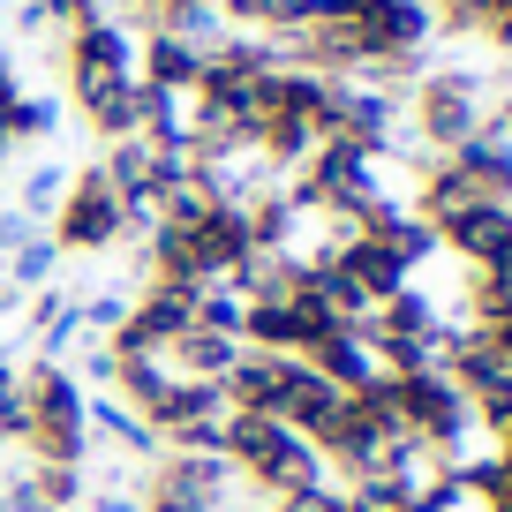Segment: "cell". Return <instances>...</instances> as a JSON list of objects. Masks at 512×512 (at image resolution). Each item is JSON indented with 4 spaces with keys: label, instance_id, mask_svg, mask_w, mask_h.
<instances>
[{
    "label": "cell",
    "instance_id": "cell-7",
    "mask_svg": "<svg viewBox=\"0 0 512 512\" xmlns=\"http://www.w3.org/2000/svg\"><path fill=\"white\" fill-rule=\"evenodd\" d=\"M61 68H68V91H83V83H121V76H136V38L113 16L76 23L68 46H61Z\"/></svg>",
    "mask_w": 512,
    "mask_h": 512
},
{
    "label": "cell",
    "instance_id": "cell-12",
    "mask_svg": "<svg viewBox=\"0 0 512 512\" xmlns=\"http://www.w3.org/2000/svg\"><path fill=\"white\" fill-rule=\"evenodd\" d=\"M294 362H309L324 384H339V392H362L369 377H377V362H369V339H362V324H332L324 339H309Z\"/></svg>",
    "mask_w": 512,
    "mask_h": 512
},
{
    "label": "cell",
    "instance_id": "cell-21",
    "mask_svg": "<svg viewBox=\"0 0 512 512\" xmlns=\"http://www.w3.org/2000/svg\"><path fill=\"white\" fill-rule=\"evenodd\" d=\"M272 512H347V490H339V482H309V490L279 497Z\"/></svg>",
    "mask_w": 512,
    "mask_h": 512
},
{
    "label": "cell",
    "instance_id": "cell-27",
    "mask_svg": "<svg viewBox=\"0 0 512 512\" xmlns=\"http://www.w3.org/2000/svg\"><path fill=\"white\" fill-rule=\"evenodd\" d=\"M264 512H272V505H264Z\"/></svg>",
    "mask_w": 512,
    "mask_h": 512
},
{
    "label": "cell",
    "instance_id": "cell-4",
    "mask_svg": "<svg viewBox=\"0 0 512 512\" xmlns=\"http://www.w3.org/2000/svg\"><path fill=\"white\" fill-rule=\"evenodd\" d=\"M234 490V467L219 452H151L136 512H226Z\"/></svg>",
    "mask_w": 512,
    "mask_h": 512
},
{
    "label": "cell",
    "instance_id": "cell-20",
    "mask_svg": "<svg viewBox=\"0 0 512 512\" xmlns=\"http://www.w3.org/2000/svg\"><path fill=\"white\" fill-rule=\"evenodd\" d=\"M422 8H430V31H482L490 0H422Z\"/></svg>",
    "mask_w": 512,
    "mask_h": 512
},
{
    "label": "cell",
    "instance_id": "cell-18",
    "mask_svg": "<svg viewBox=\"0 0 512 512\" xmlns=\"http://www.w3.org/2000/svg\"><path fill=\"white\" fill-rule=\"evenodd\" d=\"M460 475V497H482V512H512V467L505 460H475V467H452Z\"/></svg>",
    "mask_w": 512,
    "mask_h": 512
},
{
    "label": "cell",
    "instance_id": "cell-11",
    "mask_svg": "<svg viewBox=\"0 0 512 512\" xmlns=\"http://www.w3.org/2000/svg\"><path fill=\"white\" fill-rule=\"evenodd\" d=\"M196 76H204V46H196V38H181V31H151L144 46H136V83H151V91L189 98V91H196Z\"/></svg>",
    "mask_w": 512,
    "mask_h": 512
},
{
    "label": "cell",
    "instance_id": "cell-6",
    "mask_svg": "<svg viewBox=\"0 0 512 512\" xmlns=\"http://www.w3.org/2000/svg\"><path fill=\"white\" fill-rule=\"evenodd\" d=\"M317 144H354L369 159H384V144H392V98L369 91V83H332L324 113H317Z\"/></svg>",
    "mask_w": 512,
    "mask_h": 512
},
{
    "label": "cell",
    "instance_id": "cell-15",
    "mask_svg": "<svg viewBox=\"0 0 512 512\" xmlns=\"http://www.w3.org/2000/svg\"><path fill=\"white\" fill-rule=\"evenodd\" d=\"M83 505V467H23V482L8 490V512H76Z\"/></svg>",
    "mask_w": 512,
    "mask_h": 512
},
{
    "label": "cell",
    "instance_id": "cell-25",
    "mask_svg": "<svg viewBox=\"0 0 512 512\" xmlns=\"http://www.w3.org/2000/svg\"><path fill=\"white\" fill-rule=\"evenodd\" d=\"M347 512H369V505H347Z\"/></svg>",
    "mask_w": 512,
    "mask_h": 512
},
{
    "label": "cell",
    "instance_id": "cell-1",
    "mask_svg": "<svg viewBox=\"0 0 512 512\" xmlns=\"http://www.w3.org/2000/svg\"><path fill=\"white\" fill-rule=\"evenodd\" d=\"M16 400H23V430L16 445L38 467H83L91 460V392L61 354H38L16 369Z\"/></svg>",
    "mask_w": 512,
    "mask_h": 512
},
{
    "label": "cell",
    "instance_id": "cell-24",
    "mask_svg": "<svg viewBox=\"0 0 512 512\" xmlns=\"http://www.w3.org/2000/svg\"><path fill=\"white\" fill-rule=\"evenodd\" d=\"M482 128H490V136H505V144H512V98H505V106H497V113H490V121H482Z\"/></svg>",
    "mask_w": 512,
    "mask_h": 512
},
{
    "label": "cell",
    "instance_id": "cell-17",
    "mask_svg": "<svg viewBox=\"0 0 512 512\" xmlns=\"http://www.w3.org/2000/svg\"><path fill=\"white\" fill-rule=\"evenodd\" d=\"M497 317H512V249L497 256L490 272L467 279V324H497Z\"/></svg>",
    "mask_w": 512,
    "mask_h": 512
},
{
    "label": "cell",
    "instance_id": "cell-10",
    "mask_svg": "<svg viewBox=\"0 0 512 512\" xmlns=\"http://www.w3.org/2000/svg\"><path fill=\"white\" fill-rule=\"evenodd\" d=\"M339 407V384H324L309 362H279V400H272V422H287L294 437H317L324 430V415Z\"/></svg>",
    "mask_w": 512,
    "mask_h": 512
},
{
    "label": "cell",
    "instance_id": "cell-8",
    "mask_svg": "<svg viewBox=\"0 0 512 512\" xmlns=\"http://www.w3.org/2000/svg\"><path fill=\"white\" fill-rule=\"evenodd\" d=\"M430 234H437V249H452L460 264L490 272L497 256L512 249V204H490V196H482V204H467V211H452V219H437Z\"/></svg>",
    "mask_w": 512,
    "mask_h": 512
},
{
    "label": "cell",
    "instance_id": "cell-22",
    "mask_svg": "<svg viewBox=\"0 0 512 512\" xmlns=\"http://www.w3.org/2000/svg\"><path fill=\"white\" fill-rule=\"evenodd\" d=\"M475 38H490V46H512V0H490L482 8V31Z\"/></svg>",
    "mask_w": 512,
    "mask_h": 512
},
{
    "label": "cell",
    "instance_id": "cell-13",
    "mask_svg": "<svg viewBox=\"0 0 512 512\" xmlns=\"http://www.w3.org/2000/svg\"><path fill=\"white\" fill-rule=\"evenodd\" d=\"M445 159L467 174V189H475V196L512 204V144H505V136H490V128H482V136H467V144L445 151Z\"/></svg>",
    "mask_w": 512,
    "mask_h": 512
},
{
    "label": "cell",
    "instance_id": "cell-19",
    "mask_svg": "<svg viewBox=\"0 0 512 512\" xmlns=\"http://www.w3.org/2000/svg\"><path fill=\"white\" fill-rule=\"evenodd\" d=\"M53 128H61V106H53V98H31V91H23L16 106H8V144H46Z\"/></svg>",
    "mask_w": 512,
    "mask_h": 512
},
{
    "label": "cell",
    "instance_id": "cell-26",
    "mask_svg": "<svg viewBox=\"0 0 512 512\" xmlns=\"http://www.w3.org/2000/svg\"><path fill=\"white\" fill-rule=\"evenodd\" d=\"M0 287H8V279H0Z\"/></svg>",
    "mask_w": 512,
    "mask_h": 512
},
{
    "label": "cell",
    "instance_id": "cell-9",
    "mask_svg": "<svg viewBox=\"0 0 512 512\" xmlns=\"http://www.w3.org/2000/svg\"><path fill=\"white\" fill-rule=\"evenodd\" d=\"M324 256H332L339 272H347L354 287L369 294V309H377V302H392V294L407 287V272H415V264H407V256L392 249L384 234H339V241H332Z\"/></svg>",
    "mask_w": 512,
    "mask_h": 512
},
{
    "label": "cell",
    "instance_id": "cell-23",
    "mask_svg": "<svg viewBox=\"0 0 512 512\" xmlns=\"http://www.w3.org/2000/svg\"><path fill=\"white\" fill-rule=\"evenodd\" d=\"M16 98H23V83H16V68L0 61V121H8V106H16Z\"/></svg>",
    "mask_w": 512,
    "mask_h": 512
},
{
    "label": "cell",
    "instance_id": "cell-5",
    "mask_svg": "<svg viewBox=\"0 0 512 512\" xmlns=\"http://www.w3.org/2000/svg\"><path fill=\"white\" fill-rule=\"evenodd\" d=\"M415 128L422 144L445 159V151H460L467 136H482V106H475V83L460 76V68H437V76L415 83Z\"/></svg>",
    "mask_w": 512,
    "mask_h": 512
},
{
    "label": "cell",
    "instance_id": "cell-14",
    "mask_svg": "<svg viewBox=\"0 0 512 512\" xmlns=\"http://www.w3.org/2000/svg\"><path fill=\"white\" fill-rule=\"evenodd\" d=\"M68 98H76V113L91 121L98 144L136 136V76H121V83H83V91H68Z\"/></svg>",
    "mask_w": 512,
    "mask_h": 512
},
{
    "label": "cell",
    "instance_id": "cell-16",
    "mask_svg": "<svg viewBox=\"0 0 512 512\" xmlns=\"http://www.w3.org/2000/svg\"><path fill=\"white\" fill-rule=\"evenodd\" d=\"M324 0H219V16L241 23V31H264V38H294L317 23Z\"/></svg>",
    "mask_w": 512,
    "mask_h": 512
},
{
    "label": "cell",
    "instance_id": "cell-2",
    "mask_svg": "<svg viewBox=\"0 0 512 512\" xmlns=\"http://www.w3.org/2000/svg\"><path fill=\"white\" fill-rule=\"evenodd\" d=\"M219 460L234 467V482H249L264 505L309 490V482H332V475H324V460H317V445L294 437L287 422H272V415H226Z\"/></svg>",
    "mask_w": 512,
    "mask_h": 512
},
{
    "label": "cell",
    "instance_id": "cell-3",
    "mask_svg": "<svg viewBox=\"0 0 512 512\" xmlns=\"http://www.w3.org/2000/svg\"><path fill=\"white\" fill-rule=\"evenodd\" d=\"M53 249H68V256H98V249H113V241H128V204H121V189L106 181V166H76V174L61 181V204H53Z\"/></svg>",
    "mask_w": 512,
    "mask_h": 512
}]
</instances>
